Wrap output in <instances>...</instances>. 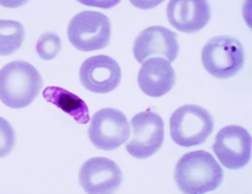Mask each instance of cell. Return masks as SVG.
<instances>
[{"mask_svg":"<svg viewBox=\"0 0 252 194\" xmlns=\"http://www.w3.org/2000/svg\"><path fill=\"white\" fill-rule=\"evenodd\" d=\"M223 178L221 166L211 154L204 150L185 154L175 168V182L185 194H204L215 190Z\"/></svg>","mask_w":252,"mask_h":194,"instance_id":"cell-1","label":"cell"},{"mask_svg":"<svg viewBox=\"0 0 252 194\" xmlns=\"http://www.w3.org/2000/svg\"><path fill=\"white\" fill-rule=\"evenodd\" d=\"M42 86L40 74L27 62L14 61L0 70V100L10 108L20 109L29 105Z\"/></svg>","mask_w":252,"mask_h":194,"instance_id":"cell-2","label":"cell"},{"mask_svg":"<svg viewBox=\"0 0 252 194\" xmlns=\"http://www.w3.org/2000/svg\"><path fill=\"white\" fill-rule=\"evenodd\" d=\"M171 138L185 147L200 145L214 129V119L204 108L193 104L182 106L172 114L169 121Z\"/></svg>","mask_w":252,"mask_h":194,"instance_id":"cell-3","label":"cell"},{"mask_svg":"<svg viewBox=\"0 0 252 194\" xmlns=\"http://www.w3.org/2000/svg\"><path fill=\"white\" fill-rule=\"evenodd\" d=\"M201 59L204 67L211 75L217 78H227L242 69L245 61L244 48L234 37L217 36L204 45Z\"/></svg>","mask_w":252,"mask_h":194,"instance_id":"cell-4","label":"cell"},{"mask_svg":"<svg viewBox=\"0 0 252 194\" xmlns=\"http://www.w3.org/2000/svg\"><path fill=\"white\" fill-rule=\"evenodd\" d=\"M67 36L76 49L84 52L101 49L109 42L111 26L109 18L102 13L83 11L71 20Z\"/></svg>","mask_w":252,"mask_h":194,"instance_id":"cell-5","label":"cell"},{"mask_svg":"<svg viewBox=\"0 0 252 194\" xmlns=\"http://www.w3.org/2000/svg\"><path fill=\"white\" fill-rule=\"evenodd\" d=\"M131 131L126 145L127 152L137 158H146L156 153L164 140V122L157 113L147 110L130 120Z\"/></svg>","mask_w":252,"mask_h":194,"instance_id":"cell-6","label":"cell"},{"mask_svg":"<svg viewBox=\"0 0 252 194\" xmlns=\"http://www.w3.org/2000/svg\"><path fill=\"white\" fill-rule=\"evenodd\" d=\"M130 129L127 119L122 112L107 108L97 111L92 117L88 135L96 148L111 151L127 140Z\"/></svg>","mask_w":252,"mask_h":194,"instance_id":"cell-7","label":"cell"},{"mask_svg":"<svg viewBox=\"0 0 252 194\" xmlns=\"http://www.w3.org/2000/svg\"><path fill=\"white\" fill-rule=\"evenodd\" d=\"M252 139L242 126L224 127L217 134L213 151L221 163L227 168L238 169L245 166L251 155Z\"/></svg>","mask_w":252,"mask_h":194,"instance_id":"cell-8","label":"cell"},{"mask_svg":"<svg viewBox=\"0 0 252 194\" xmlns=\"http://www.w3.org/2000/svg\"><path fill=\"white\" fill-rule=\"evenodd\" d=\"M179 51L176 33L160 26H152L142 31L133 46L134 57L139 63L153 56L161 57L172 62Z\"/></svg>","mask_w":252,"mask_h":194,"instance_id":"cell-9","label":"cell"},{"mask_svg":"<svg viewBox=\"0 0 252 194\" xmlns=\"http://www.w3.org/2000/svg\"><path fill=\"white\" fill-rule=\"evenodd\" d=\"M80 81L88 90L107 93L115 89L121 81L120 66L113 58L99 55L86 59L79 70Z\"/></svg>","mask_w":252,"mask_h":194,"instance_id":"cell-10","label":"cell"},{"mask_svg":"<svg viewBox=\"0 0 252 194\" xmlns=\"http://www.w3.org/2000/svg\"><path fill=\"white\" fill-rule=\"evenodd\" d=\"M122 181L119 166L112 160L104 157L91 158L81 166L79 181L90 194H108L115 191Z\"/></svg>","mask_w":252,"mask_h":194,"instance_id":"cell-11","label":"cell"},{"mask_svg":"<svg viewBox=\"0 0 252 194\" xmlns=\"http://www.w3.org/2000/svg\"><path fill=\"white\" fill-rule=\"evenodd\" d=\"M166 15L170 24L179 31L194 33L209 21L211 8L204 0H172L169 1Z\"/></svg>","mask_w":252,"mask_h":194,"instance_id":"cell-12","label":"cell"},{"mask_svg":"<svg viewBox=\"0 0 252 194\" xmlns=\"http://www.w3.org/2000/svg\"><path fill=\"white\" fill-rule=\"evenodd\" d=\"M139 87L146 95L159 97L168 93L176 81L170 63L159 57L148 59L143 63L137 77Z\"/></svg>","mask_w":252,"mask_h":194,"instance_id":"cell-13","label":"cell"},{"mask_svg":"<svg viewBox=\"0 0 252 194\" xmlns=\"http://www.w3.org/2000/svg\"><path fill=\"white\" fill-rule=\"evenodd\" d=\"M43 97L69 115L79 123L90 120L88 108L85 102L74 94L58 86H48L43 91Z\"/></svg>","mask_w":252,"mask_h":194,"instance_id":"cell-14","label":"cell"},{"mask_svg":"<svg viewBox=\"0 0 252 194\" xmlns=\"http://www.w3.org/2000/svg\"><path fill=\"white\" fill-rule=\"evenodd\" d=\"M24 37V28L21 23L0 19V55L14 53L21 47Z\"/></svg>","mask_w":252,"mask_h":194,"instance_id":"cell-15","label":"cell"},{"mask_svg":"<svg viewBox=\"0 0 252 194\" xmlns=\"http://www.w3.org/2000/svg\"><path fill=\"white\" fill-rule=\"evenodd\" d=\"M61 47L59 37L55 33L47 32L42 35L39 38L36 49L37 54L42 59L49 60L57 56Z\"/></svg>","mask_w":252,"mask_h":194,"instance_id":"cell-16","label":"cell"},{"mask_svg":"<svg viewBox=\"0 0 252 194\" xmlns=\"http://www.w3.org/2000/svg\"><path fill=\"white\" fill-rule=\"evenodd\" d=\"M15 143V132L11 124L0 116V157L9 154Z\"/></svg>","mask_w":252,"mask_h":194,"instance_id":"cell-17","label":"cell"}]
</instances>
